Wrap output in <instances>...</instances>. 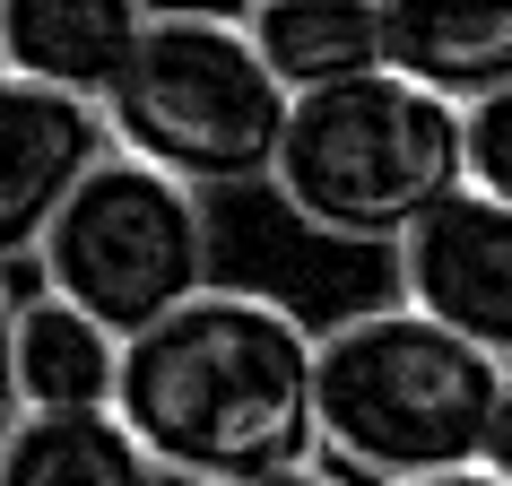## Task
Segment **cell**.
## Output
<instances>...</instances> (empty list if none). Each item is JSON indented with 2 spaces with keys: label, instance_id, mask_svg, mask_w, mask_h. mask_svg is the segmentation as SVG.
I'll use <instances>...</instances> for the list:
<instances>
[{
  "label": "cell",
  "instance_id": "obj_1",
  "mask_svg": "<svg viewBox=\"0 0 512 486\" xmlns=\"http://www.w3.org/2000/svg\"><path fill=\"white\" fill-rule=\"evenodd\" d=\"M113 417L183 486H252L322 452V339L252 287H209L122 348Z\"/></svg>",
  "mask_w": 512,
  "mask_h": 486
},
{
  "label": "cell",
  "instance_id": "obj_2",
  "mask_svg": "<svg viewBox=\"0 0 512 486\" xmlns=\"http://www.w3.org/2000/svg\"><path fill=\"white\" fill-rule=\"evenodd\" d=\"M504 365L426 322L417 304L348 313L322 330V452L365 486L486 469L504 417Z\"/></svg>",
  "mask_w": 512,
  "mask_h": 486
},
{
  "label": "cell",
  "instance_id": "obj_3",
  "mask_svg": "<svg viewBox=\"0 0 512 486\" xmlns=\"http://www.w3.org/2000/svg\"><path fill=\"white\" fill-rule=\"evenodd\" d=\"M270 191L330 243H408L469 191V113L400 70L296 96Z\"/></svg>",
  "mask_w": 512,
  "mask_h": 486
},
{
  "label": "cell",
  "instance_id": "obj_4",
  "mask_svg": "<svg viewBox=\"0 0 512 486\" xmlns=\"http://www.w3.org/2000/svg\"><path fill=\"white\" fill-rule=\"evenodd\" d=\"M287 122L296 96L270 79L243 9H148L131 70L105 96L113 148L191 191L270 183Z\"/></svg>",
  "mask_w": 512,
  "mask_h": 486
},
{
  "label": "cell",
  "instance_id": "obj_5",
  "mask_svg": "<svg viewBox=\"0 0 512 486\" xmlns=\"http://www.w3.org/2000/svg\"><path fill=\"white\" fill-rule=\"evenodd\" d=\"M209 200L157 165H139L113 148L79 183V200L61 209L53 243H44V296L113 330L122 348L174 322L183 304L209 296Z\"/></svg>",
  "mask_w": 512,
  "mask_h": 486
},
{
  "label": "cell",
  "instance_id": "obj_6",
  "mask_svg": "<svg viewBox=\"0 0 512 486\" xmlns=\"http://www.w3.org/2000/svg\"><path fill=\"white\" fill-rule=\"evenodd\" d=\"M113 157L105 105L53 96V87L0 70V270L9 261H44L61 209L79 200V183Z\"/></svg>",
  "mask_w": 512,
  "mask_h": 486
},
{
  "label": "cell",
  "instance_id": "obj_7",
  "mask_svg": "<svg viewBox=\"0 0 512 486\" xmlns=\"http://www.w3.org/2000/svg\"><path fill=\"white\" fill-rule=\"evenodd\" d=\"M400 304H417L426 322L469 339L512 374V209L486 200L478 183L452 209H434L417 235L400 243Z\"/></svg>",
  "mask_w": 512,
  "mask_h": 486
},
{
  "label": "cell",
  "instance_id": "obj_8",
  "mask_svg": "<svg viewBox=\"0 0 512 486\" xmlns=\"http://www.w3.org/2000/svg\"><path fill=\"white\" fill-rule=\"evenodd\" d=\"M139 35H148L139 0H0V70L79 105H105L122 87Z\"/></svg>",
  "mask_w": 512,
  "mask_h": 486
},
{
  "label": "cell",
  "instance_id": "obj_9",
  "mask_svg": "<svg viewBox=\"0 0 512 486\" xmlns=\"http://www.w3.org/2000/svg\"><path fill=\"white\" fill-rule=\"evenodd\" d=\"M391 35V70L434 96H452L460 113L512 96V9H452V0H391L382 9Z\"/></svg>",
  "mask_w": 512,
  "mask_h": 486
},
{
  "label": "cell",
  "instance_id": "obj_10",
  "mask_svg": "<svg viewBox=\"0 0 512 486\" xmlns=\"http://www.w3.org/2000/svg\"><path fill=\"white\" fill-rule=\"evenodd\" d=\"M243 27L287 96H330L348 79L391 70V35L374 0H270V9H243Z\"/></svg>",
  "mask_w": 512,
  "mask_h": 486
},
{
  "label": "cell",
  "instance_id": "obj_11",
  "mask_svg": "<svg viewBox=\"0 0 512 486\" xmlns=\"http://www.w3.org/2000/svg\"><path fill=\"white\" fill-rule=\"evenodd\" d=\"M122 391V339L61 296L18 304V400L27 417H105Z\"/></svg>",
  "mask_w": 512,
  "mask_h": 486
},
{
  "label": "cell",
  "instance_id": "obj_12",
  "mask_svg": "<svg viewBox=\"0 0 512 486\" xmlns=\"http://www.w3.org/2000/svg\"><path fill=\"white\" fill-rule=\"evenodd\" d=\"M0 486H174L122 417H18L0 434Z\"/></svg>",
  "mask_w": 512,
  "mask_h": 486
},
{
  "label": "cell",
  "instance_id": "obj_13",
  "mask_svg": "<svg viewBox=\"0 0 512 486\" xmlns=\"http://www.w3.org/2000/svg\"><path fill=\"white\" fill-rule=\"evenodd\" d=\"M469 183L512 209V96H495V105L469 113Z\"/></svg>",
  "mask_w": 512,
  "mask_h": 486
},
{
  "label": "cell",
  "instance_id": "obj_14",
  "mask_svg": "<svg viewBox=\"0 0 512 486\" xmlns=\"http://www.w3.org/2000/svg\"><path fill=\"white\" fill-rule=\"evenodd\" d=\"M27 417V400H18V296L0 287V434Z\"/></svg>",
  "mask_w": 512,
  "mask_h": 486
},
{
  "label": "cell",
  "instance_id": "obj_15",
  "mask_svg": "<svg viewBox=\"0 0 512 486\" xmlns=\"http://www.w3.org/2000/svg\"><path fill=\"white\" fill-rule=\"evenodd\" d=\"M486 478L512 486V382H504V417H495V443H486Z\"/></svg>",
  "mask_w": 512,
  "mask_h": 486
},
{
  "label": "cell",
  "instance_id": "obj_16",
  "mask_svg": "<svg viewBox=\"0 0 512 486\" xmlns=\"http://www.w3.org/2000/svg\"><path fill=\"white\" fill-rule=\"evenodd\" d=\"M252 486H348L339 469H278V478H252Z\"/></svg>",
  "mask_w": 512,
  "mask_h": 486
},
{
  "label": "cell",
  "instance_id": "obj_17",
  "mask_svg": "<svg viewBox=\"0 0 512 486\" xmlns=\"http://www.w3.org/2000/svg\"><path fill=\"white\" fill-rule=\"evenodd\" d=\"M417 486H504V478H486V469H452V478H417Z\"/></svg>",
  "mask_w": 512,
  "mask_h": 486
}]
</instances>
